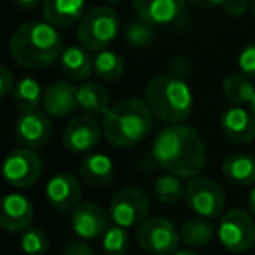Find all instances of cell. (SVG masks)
<instances>
[{
  "label": "cell",
  "instance_id": "obj_19",
  "mask_svg": "<svg viewBox=\"0 0 255 255\" xmlns=\"http://www.w3.org/2000/svg\"><path fill=\"white\" fill-rule=\"evenodd\" d=\"M86 0H44L42 14L56 28H68L84 16Z\"/></svg>",
  "mask_w": 255,
  "mask_h": 255
},
{
  "label": "cell",
  "instance_id": "obj_36",
  "mask_svg": "<svg viewBox=\"0 0 255 255\" xmlns=\"http://www.w3.org/2000/svg\"><path fill=\"white\" fill-rule=\"evenodd\" d=\"M63 255H95V254H93V248L86 243V240H81V241H72L70 245H67Z\"/></svg>",
  "mask_w": 255,
  "mask_h": 255
},
{
  "label": "cell",
  "instance_id": "obj_37",
  "mask_svg": "<svg viewBox=\"0 0 255 255\" xmlns=\"http://www.w3.org/2000/svg\"><path fill=\"white\" fill-rule=\"evenodd\" d=\"M187 2L198 9H215L222 5L224 0H187Z\"/></svg>",
  "mask_w": 255,
  "mask_h": 255
},
{
  "label": "cell",
  "instance_id": "obj_6",
  "mask_svg": "<svg viewBox=\"0 0 255 255\" xmlns=\"http://www.w3.org/2000/svg\"><path fill=\"white\" fill-rule=\"evenodd\" d=\"M136 243L150 255H171L180 243V229L163 217H149L136 227Z\"/></svg>",
  "mask_w": 255,
  "mask_h": 255
},
{
  "label": "cell",
  "instance_id": "obj_27",
  "mask_svg": "<svg viewBox=\"0 0 255 255\" xmlns=\"http://www.w3.org/2000/svg\"><path fill=\"white\" fill-rule=\"evenodd\" d=\"M152 194L163 205H173L185 196V185L180 177L173 173H164L154 180Z\"/></svg>",
  "mask_w": 255,
  "mask_h": 255
},
{
  "label": "cell",
  "instance_id": "obj_39",
  "mask_svg": "<svg viewBox=\"0 0 255 255\" xmlns=\"http://www.w3.org/2000/svg\"><path fill=\"white\" fill-rule=\"evenodd\" d=\"M248 210H250L252 215H255V187L248 194Z\"/></svg>",
  "mask_w": 255,
  "mask_h": 255
},
{
  "label": "cell",
  "instance_id": "obj_34",
  "mask_svg": "<svg viewBox=\"0 0 255 255\" xmlns=\"http://www.w3.org/2000/svg\"><path fill=\"white\" fill-rule=\"evenodd\" d=\"M16 86L14 75L7 67H0V96L12 95V89Z\"/></svg>",
  "mask_w": 255,
  "mask_h": 255
},
{
  "label": "cell",
  "instance_id": "obj_5",
  "mask_svg": "<svg viewBox=\"0 0 255 255\" xmlns=\"http://www.w3.org/2000/svg\"><path fill=\"white\" fill-rule=\"evenodd\" d=\"M119 33V18L116 11L107 5L93 7L81 18L77 26V37L81 46L88 51H103L116 40Z\"/></svg>",
  "mask_w": 255,
  "mask_h": 255
},
{
  "label": "cell",
  "instance_id": "obj_28",
  "mask_svg": "<svg viewBox=\"0 0 255 255\" xmlns=\"http://www.w3.org/2000/svg\"><path fill=\"white\" fill-rule=\"evenodd\" d=\"M93 70L103 81L116 82L124 74V60L117 53H114V51H98L95 54V58H93Z\"/></svg>",
  "mask_w": 255,
  "mask_h": 255
},
{
  "label": "cell",
  "instance_id": "obj_45",
  "mask_svg": "<svg viewBox=\"0 0 255 255\" xmlns=\"http://www.w3.org/2000/svg\"><path fill=\"white\" fill-rule=\"evenodd\" d=\"M149 255H150V254H149Z\"/></svg>",
  "mask_w": 255,
  "mask_h": 255
},
{
  "label": "cell",
  "instance_id": "obj_38",
  "mask_svg": "<svg viewBox=\"0 0 255 255\" xmlns=\"http://www.w3.org/2000/svg\"><path fill=\"white\" fill-rule=\"evenodd\" d=\"M9 2H11L12 5H16V7L25 9V11H30V9L39 7L42 0H9Z\"/></svg>",
  "mask_w": 255,
  "mask_h": 255
},
{
  "label": "cell",
  "instance_id": "obj_11",
  "mask_svg": "<svg viewBox=\"0 0 255 255\" xmlns=\"http://www.w3.org/2000/svg\"><path fill=\"white\" fill-rule=\"evenodd\" d=\"M46 110H26L16 119L12 135L18 145L25 149H42L53 135V124Z\"/></svg>",
  "mask_w": 255,
  "mask_h": 255
},
{
  "label": "cell",
  "instance_id": "obj_43",
  "mask_svg": "<svg viewBox=\"0 0 255 255\" xmlns=\"http://www.w3.org/2000/svg\"><path fill=\"white\" fill-rule=\"evenodd\" d=\"M103 2H107V4H116V2H121V0H103Z\"/></svg>",
  "mask_w": 255,
  "mask_h": 255
},
{
  "label": "cell",
  "instance_id": "obj_35",
  "mask_svg": "<svg viewBox=\"0 0 255 255\" xmlns=\"http://www.w3.org/2000/svg\"><path fill=\"white\" fill-rule=\"evenodd\" d=\"M189 72H191V65H189L187 58H175L173 61L170 63V74L171 75H177V77H182V79H187Z\"/></svg>",
  "mask_w": 255,
  "mask_h": 255
},
{
  "label": "cell",
  "instance_id": "obj_4",
  "mask_svg": "<svg viewBox=\"0 0 255 255\" xmlns=\"http://www.w3.org/2000/svg\"><path fill=\"white\" fill-rule=\"evenodd\" d=\"M143 100L152 116L168 124L182 123L194 105V95L187 81L171 74L150 79Z\"/></svg>",
  "mask_w": 255,
  "mask_h": 255
},
{
  "label": "cell",
  "instance_id": "obj_2",
  "mask_svg": "<svg viewBox=\"0 0 255 255\" xmlns=\"http://www.w3.org/2000/svg\"><path fill=\"white\" fill-rule=\"evenodd\" d=\"M63 39L58 28L47 21L19 25L9 40V54L23 68L40 70L51 67L63 53Z\"/></svg>",
  "mask_w": 255,
  "mask_h": 255
},
{
  "label": "cell",
  "instance_id": "obj_18",
  "mask_svg": "<svg viewBox=\"0 0 255 255\" xmlns=\"http://www.w3.org/2000/svg\"><path fill=\"white\" fill-rule=\"evenodd\" d=\"M42 107L53 117H67L79 109L77 88L68 81H56L44 89Z\"/></svg>",
  "mask_w": 255,
  "mask_h": 255
},
{
  "label": "cell",
  "instance_id": "obj_44",
  "mask_svg": "<svg viewBox=\"0 0 255 255\" xmlns=\"http://www.w3.org/2000/svg\"><path fill=\"white\" fill-rule=\"evenodd\" d=\"M123 255H126V254H123Z\"/></svg>",
  "mask_w": 255,
  "mask_h": 255
},
{
  "label": "cell",
  "instance_id": "obj_40",
  "mask_svg": "<svg viewBox=\"0 0 255 255\" xmlns=\"http://www.w3.org/2000/svg\"><path fill=\"white\" fill-rule=\"evenodd\" d=\"M171 255H199L198 252H196V248H182V250H177V252H173Z\"/></svg>",
  "mask_w": 255,
  "mask_h": 255
},
{
  "label": "cell",
  "instance_id": "obj_29",
  "mask_svg": "<svg viewBox=\"0 0 255 255\" xmlns=\"http://www.w3.org/2000/svg\"><path fill=\"white\" fill-rule=\"evenodd\" d=\"M21 250L25 255H46L49 252V236L40 227H32L23 231Z\"/></svg>",
  "mask_w": 255,
  "mask_h": 255
},
{
  "label": "cell",
  "instance_id": "obj_7",
  "mask_svg": "<svg viewBox=\"0 0 255 255\" xmlns=\"http://www.w3.org/2000/svg\"><path fill=\"white\" fill-rule=\"evenodd\" d=\"M150 199L142 189L123 187L110 198L109 215L114 224L126 229L138 227L145 219H149Z\"/></svg>",
  "mask_w": 255,
  "mask_h": 255
},
{
  "label": "cell",
  "instance_id": "obj_32",
  "mask_svg": "<svg viewBox=\"0 0 255 255\" xmlns=\"http://www.w3.org/2000/svg\"><path fill=\"white\" fill-rule=\"evenodd\" d=\"M238 67L241 74L255 81V42H250L240 51L238 54Z\"/></svg>",
  "mask_w": 255,
  "mask_h": 255
},
{
  "label": "cell",
  "instance_id": "obj_23",
  "mask_svg": "<svg viewBox=\"0 0 255 255\" xmlns=\"http://www.w3.org/2000/svg\"><path fill=\"white\" fill-rule=\"evenodd\" d=\"M222 173L234 185L255 184V157L243 152L229 154L222 163Z\"/></svg>",
  "mask_w": 255,
  "mask_h": 255
},
{
  "label": "cell",
  "instance_id": "obj_20",
  "mask_svg": "<svg viewBox=\"0 0 255 255\" xmlns=\"http://www.w3.org/2000/svg\"><path fill=\"white\" fill-rule=\"evenodd\" d=\"M79 173L86 184L93 187H105L116 177V166L107 154H88L79 163Z\"/></svg>",
  "mask_w": 255,
  "mask_h": 255
},
{
  "label": "cell",
  "instance_id": "obj_10",
  "mask_svg": "<svg viewBox=\"0 0 255 255\" xmlns=\"http://www.w3.org/2000/svg\"><path fill=\"white\" fill-rule=\"evenodd\" d=\"M44 170V161L33 149L19 147L9 152L2 164V175L12 187L26 189L40 178Z\"/></svg>",
  "mask_w": 255,
  "mask_h": 255
},
{
  "label": "cell",
  "instance_id": "obj_41",
  "mask_svg": "<svg viewBox=\"0 0 255 255\" xmlns=\"http://www.w3.org/2000/svg\"><path fill=\"white\" fill-rule=\"evenodd\" d=\"M250 9H252V12H254V16H255V0H250Z\"/></svg>",
  "mask_w": 255,
  "mask_h": 255
},
{
  "label": "cell",
  "instance_id": "obj_3",
  "mask_svg": "<svg viewBox=\"0 0 255 255\" xmlns=\"http://www.w3.org/2000/svg\"><path fill=\"white\" fill-rule=\"evenodd\" d=\"M152 117L145 100L124 98L114 103L102 117L103 136L114 147H135L147 138Z\"/></svg>",
  "mask_w": 255,
  "mask_h": 255
},
{
  "label": "cell",
  "instance_id": "obj_24",
  "mask_svg": "<svg viewBox=\"0 0 255 255\" xmlns=\"http://www.w3.org/2000/svg\"><path fill=\"white\" fill-rule=\"evenodd\" d=\"M222 95L233 105H250L255 96V86L245 74H229L222 82Z\"/></svg>",
  "mask_w": 255,
  "mask_h": 255
},
{
  "label": "cell",
  "instance_id": "obj_25",
  "mask_svg": "<svg viewBox=\"0 0 255 255\" xmlns=\"http://www.w3.org/2000/svg\"><path fill=\"white\" fill-rule=\"evenodd\" d=\"M12 102L21 112L26 110H37L44 102V91L39 81L33 77H23L16 82L12 89Z\"/></svg>",
  "mask_w": 255,
  "mask_h": 255
},
{
  "label": "cell",
  "instance_id": "obj_17",
  "mask_svg": "<svg viewBox=\"0 0 255 255\" xmlns=\"http://www.w3.org/2000/svg\"><path fill=\"white\" fill-rule=\"evenodd\" d=\"M220 128L229 142L248 143L255 138V116L252 110L234 105L222 114Z\"/></svg>",
  "mask_w": 255,
  "mask_h": 255
},
{
  "label": "cell",
  "instance_id": "obj_13",
  "mask_svg": "<svg viewBox=\"0 0 255 255\" xmlns=\"http://www.w3.org/2000/svg\"><path fill=\"white\" fill-rule=\"evenodd\" d=\"M109 212L93 201H81L70 212V226L81 240H96L109 229Z\"/></svg>",
  "mask_w": 255,
  "mask_h": 255
},
{
  "label": "cell",
  "instance_id": "obj_15",
  "mask_svg": "<svg viewBox=\"0 0 255 255\" xmlns=\"http://www.w3.org/2000/svg\"><path fill=\"white\" fill-rule=\"evenodd\" d=\"M35 219V210L26 196L11 192L2 199L0 210V226L7 233H19L32 226Z\"/></svg>",
  "mask_w": 255,
  "mask_h": 255
},
{
  "label": "cell",
  "instance_id": "obj_14",
  "mask_svg": "<svg viewBox=\"0 0 255 255\" xmlns=\"http://www.w3.org/2000/svg\"><path fill=\"white\" fill-rule=\"evenodd\" d=\"M82 187L70 173H58L46 184V199L58 212H72L81 203Z\"/></svg>",
  "mask_w": 255,
  "mask_h": 255
},
{
  "label": "cell",
  "instance_id": "obj_31",
  "mask_svg": "<svg viewBox=\"0 0 255 255\" xmlns=\"http://www.w3.org/2000/svg\"><path fill=\"white\" fill-rule=\"evenodd\" d=\"M156 37V30H154L152 25H149L143 19H138V21H133L131 25L128 26L126 30V39L131 46L142 47L150 44Z\"/></svg>",
  "mask_w": 255,
  "mask_h": 255
},
{
  "label": "cell",
  "instance_id": "obj_8",
  "mask_svg": "<svg viewBox=\"0 0 255 255\" xmlns=\"http://www.w3.org/2000/svg\"><path fill=\"white\" fill-rule=\"evenodd\" d=\"M184 199L196 215L205 219L219 217L226 206V192L219 182L201 175L189 178V182L185 184Z\"/></svg>",
  "mask_w": 255,
  "mask_h": 255
},
{
  "label": "cell",
  "instance_id": "obj_9",
  "mask_svg": "<svg viewBox=\"0 0 255 255\" xmlns=\"http://www.w3.org/2000/svg\"><path fill=\"white\" fill-rule=\"evenodd\" d=\"M217 236L224 248L234 254H243L255 247L254 217L245 210H229L219 222Z\"/></svg>",
  "mask_w": 255,
  "mask_h": 255
},
{
  "label": "cell",
  "instance_id": "obj_33",
  "mask_svg": "<svg viewBox=\"0 0 255 255\" xmlns=\"http://www.w3.org/2000/svg\"><path fill=\"white\" fill-rule=\"evenodd\" d=\"M220 7L224 9L227 16L238 18V16H243L247 9L250 7V0H224Z\"/></svg>",
  "mask_w": 255,
  "mask_h": 255
},
{
  "label": "cell",
  "instance_id": "obj_21",
  "mask_svg": "<svg viewBox=\"0 0 255 255\" xmlns=\"http://www.w3.org/2000/svg\"><path fill=\"white\" fill-rule=\"evenodd\" d=\"M60 65L70 81H84L93 72V58L84 46L65 47L60 56Z\"/></svg>",
  "mask_w": 255,
  "mask_h": 255
},
{
  "label": "cell",
  "instance_id": "obj_30",
  "mask_svg": "<svg viewBox=\"0 0 255 255\" xmlns=\"http://www.w3.org/2000/svg\"><path fill=\"white\" fill-rule=\"evenodd\" d=\"M129 248V233L123 226H112L103 234V250L109 255H123Z\"/></svg>",
  "mask_w": 255,
  "mask_h": 255
},
{
  "label": "cell",
  "instance_id": "obj_16",
  "mask_svg": "<svg viewBox=\"0 0 255 255\" xmlns=\"http://www.w3.org/2000/svg\"><path fill=\"white\" fill-rule=\"evenodd\" d=\"M187 0H133V7L140 19L152 26L175 23L182 16Z\"/></svg>",
  "mask_w": 255,
  "mask_h": 255
},
{
  "label": "cell",
  "instance_id": "obj_12",
  "mask_svg": "<svg viewBox=\"0 0 255 255\" xmlns=\"http://www.w3.org/2000/svg\"><path fill=\"white\" fill-rule=\"evenodd\" d=\"M103 135V128L95 116L82 112L72 117L63 129V145L74 154H82L95 149Z\"/></svg>",
  "mask_w": 255,
  "mask_h": 255
},
{
  "label": "cell",
  "instance_id": "obj_22",
  "mask_svg": "<svg viewBox=\"0 0 255 255\" xmlns=\"http://www.w3.org/2000/svg\"><path fill=\"white\" fill-rule=\"evenodd\" d=\"M77 105L84 114L95 117H103L107 110L112 107L109 93L98 82H84L77 88Z\"/></svg>",
  "mask_w": 255,
  "mask_h": 255
},
{
  "label": "cell",
  "instance_id": "obj_26",
  "mask_svg": "<svg viewBox=\"0 0 255 255\" xmlns=\"http://www.w3.org/2000/svg\"><path fill=\"white\" fill-rule=\"evenodd\" d=\"M213 233L215 229L205 217H194L180 227V240L189 248H201L212 241Z\"/></svg>",
  "mask_w": 255,
  "mask_h": 255
},
{
  "label": "cell",
  "instance_id": "obj_42",
  "mask_svg": "<svg viewBox=\"0 0 255 255\" xmlns=\"http://www.w3.org/2000/svg\"><path fill=\"white\" fill-rule=\"evenodd\" d=\"M250 107H252V112H254V116H255V96H254V100H252Z\"/></svg>",
  "mask_w": 255,
  "mask_h": 255
},
{
  "label": "cell",
  "instance_id": "obj_1",
  "mask_svg": "<svg viewBox=\"0 0 255 255\" xmlns=\"http://www.w3.org/2000/svg\"><path fill=\"white\" fill-rule=\"evenodd\" d=\"M156 163L168 173L194 178L206 164V149L199 133L187 124H170L156 135L152 143Z\"/></svg>",
  "mask_w": 255,
  "mask_h": 255
}]
</instances>
